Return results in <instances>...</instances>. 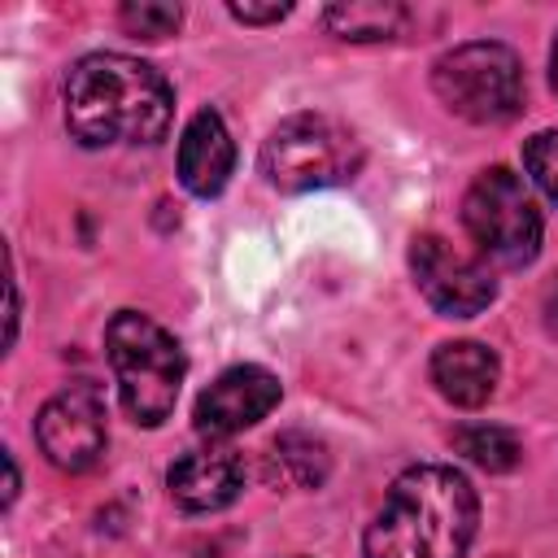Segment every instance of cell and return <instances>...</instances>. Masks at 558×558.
<instances>
[{"instance_id": "44dd1931", "label": "cell", "mask_w": 558, "mask_h": 558, "mask_svg": "<svg viewBox=\"0 0 558 558\" xmlns=\"http://www.w3.org/2000/svg\"><path fill=\"white\" fill-rule=\"evenodd\" d=\"M549 83L558 92V35H554V52H549Z\"/></svg>"}, {"instance_id": "5bb4252c", "label": "cell", "mask_w": 558, "mask_h": 558, "mask_svg": "<svg viewBox=\"0 0 558 558\" xmlns=\"http://www.w3.org/2000/svg\"><path fill=\"white\" fill-rule=\"evenodd\" d=\"M270 475L292 488H318L327 480V445L305 432H283L270 445Z\"/></svg>"}, {"instance_id": "ac0fdd59", "label": "cell", "mask_w": 558, "mask_h": 558, "mask_svg": "<svg viewBox=\"0 0 558 558\" xmlns=\"http://www.w3.org/2000/svg\"><path fill=\"white\" fill-rule=\"evenodd\" d=\"M231 17H235V22H253V26H262V22H279V17H288V4H231Z\"/></svg>"}, {"instance_id": "3957f363", "label": "cell", "mask_w": 558, "mask_h": 558, "mask_svg": "<svg viewBox=\"0 0 558 558\" xmlns=\"http://www.w3.org/2000/svg\"><path fill=\"white\" fill-rule=\"evenodd\" d=\"M105 357L113 366L126 414L144 427L166 423L174 401H179L183 371H187L179 340L161 323H153L148 314L122 310L105 327Z\"/></svg>"}, {"instance_id": "2e32d148", "label": "cell", "mask_w": 558, "mask_h": 558, "mask_svg": "<svg viewBox=\"0 0 558 558\" xmlns=\"http://www.w3.org/2000/svg\"><path fill=\"white\" fill-rule=\"evenodd\" d=\"M118 17H122V26H126L131 35H140V39H166V35H174L183 9H179V4H161V0H140V4L131 0V4L118 9Z\"/></svg>"}, {"instance_id": "7a4b0ae2", "label": "cell", "mask_w": 558, "mask_h": 558, "mask_svg": "<svg viewBox=\"0 0 558 558\" xmlns=\"http://www.w3.org/2000/svg\"><path fill=\"white\" fill-rule=\"evenodd\" d=\"M480 501L462 471L423 462L392 480L379 514L371 519L366 558H462L475 536Z\"/></svg>"}, {"instance_id": "8fae6325", "label": "cell", "mask_w": 558, "mask_h": 558, "mask_svg": "<svg viewBox=\"0 0 558 558\" xmlns=\"http://www.w3.org/2000/svg\"><path fill=\"white\" fill-rule=\"evenodd\" d=\"M235 166V144L222 126V118L214 109H201L179 140V179L187 192L196 196H218L231 179Z\"/></svg>"}, {"instance_id": "ffe728a7", "label": "cell", "mask_w": 558, "mask_h": 558, "mask_svg": "<svg viewBox=\"0 0 558 558\" xmlns=\"http://www.w3.org/2000/svg\"><path fill=\"white\" fill-rule=\"evenodd\" d=\"M4 471H9V484H4V506L17 497V462H13V453H4Z\"/></svg>"}, {"instance_id": "30bf717a", "label": "cell", "mask_w": 558, "mask_h": 558, "mask_svg": "<svg viewBox=\"0 0 558 558\" xmlns=\"http://www.w3.org/2000/svg\"><path fill=\"white\" fill-rule=\"evenodd\" d=\"M166 484H170V497L192 514L222 510L244 488V462L231 449H214V445L209 449H192L170 466Z\"/></svg>"}, {"instance_id": "9c48e42d", "label": "cell", "mask_w": 558, "mask_h": 558, "mask_svg": "<svg viewBox=\"0 0 558 558\" xmlns=\"http://www.w3.org/2000/svg\"><path fill=\"white\" fill-rule=\"evenodd\" d=\"M279 405V379L266 366H231L196 397V432L209 440H227Z\"/></svg>"}, {"instance_id": "6da1fadb", "label": "cell", "mask_w": 558, "mask_h": 558, "mask_svg": "<svg viewBox=\"0 0 558 558\" xmlns=\"http://www.w3.org/2000/svg\"><path fill=\"white\" fill-rule=\"evenodd\" d=\"M170 83L140 57L87 52L65 78V126L87 148L157 144L170 131Z\"/></svg>"}, {"instance_id": "ba28073f", "label": "cell", "mask_w": 558, "mask_h": 558, "mask_svg": "<svg viewBox=\"0 0 558 558\" xmlns=\"http://www.w3.org/2000/svg\"><path fill=\"white\" fill-rule=\"evenodd\" d=\"M35 440L44 458L61 471H87L105 453V397L96 384L61 388L35 418Z\"/></svg>"}, {"instance_id": "52a82bcc", "label": "cell", "mask_w": 558, "mask_h": 558, "mask_svg": "<svg viewBox=\"0 0 558 558\" xmlns=\"http://www.w3.org/2000/svg\"><path fill=\"white\" fill-rule=\"evenodd\" d=\"M410 270L427 305L445 318H471L497 296V283L484 262L453 248L445 235H418L410 244Z\"/></svg>"}, {"instance_id": "4fadbf2b", "label": "cell", "mask_w": 558, "mask_h": 558, "mask_svg": "<svg viewBox=\"0 0 558 558\" xmlns=\"http://www.w3.org/2000/svg\"><path fill=\"white\" fill-rule=\"evenodd\" d=\"M323 22L353 44H371V39H392L405 22V9L397 0H349V4H331L323 13Z\"/></svg>"}, {"instance_id": "9a60e30c", "label": "cell", "mask_w": 558, "mask_h": 558, "mask_svg": "<svg viewBox=\"0 0 558 558\" xmlns=\"http://www.w3.org/2000/svg\"><path fill=\"white\" fill-rule=\"evenodd\" d=\"M453 449L462 453V458H471L475 466H484V471H514L519 466V436L514 432H506V427H497V423H462L458 432H453Z\"/></svg>"}, {"instance_id": "7c38bea8", "label": "cell", "mask_w": 558, "mask_h": 558, "mask_svg": "<svg viewBox=\"0 0 558 558\" xmlns=\"http://www.w3.org/2000/svg\"><path fill=\"white\" fill-rule=\"evenodd\" d=\"M432 379L445 401L475 410L497 388V353L480 340H449L432 353Z\"/></svg>"}, {"instance_id": "e0dca14e", "label": "cell", "mask_w": 558, "mask_h": 558, "mask_svg": "<svg viewBox=\"0 0 558 558\" xmlns=\"http://www.w3.org/2000/svg\"><path fill=\"white\" fill-rule=\"evenodd\" d=\"M523 166H527V174L536 179V187H541L549 201H558V131L532 135V140L523 144Z\"/></svg>"}, {"instance_id": "8992f818", "label": "cell", "mask_w": 558, "mask_h": 558, "mask_svg": "<svg viewBox=\"0 0 558 558\" xmlns=\"http://www.w3.org/2000/svg\"><path fill=\"white\" fill-rule=\"evenodd\" d=\"M462 222L484 257L497 266H527L541 248V209L527 183L506 170L488 166L462 196Z\"/></svg>"}, {"instance_id": "277c9868", "label": "cell", "mask_w": 558, "mask_h": 558, "mask_svg": "<svg viewBox=\"0 0 558 558\" xmlns=\"http://www.w3.org/2000/svg\"><path fill=\"white\" fill-rule=\"evenodd\" d=\"M362 170V140L327 113H292L262 144V174L283 192L349 183Z\"/></svg>"}, {"instance_id": "d6986e66", "label": "cell", "mask_w": 558, "mask_h": 558, "mask_svg": "<svg viewBox=\"0 0 558 558\" xmlns=\"http://www.w3.org/2000/svg\"><path fill=\"white\" fill-rule=\"evenodd\" d=\"M17 283H13V275H9V344H13V336H17Z\"/></svg>"}, {"instance_id": "5b68a950", "label": "cell", "mask_w": 558, "mask_h": 558, "mask_svg": "<svg viewBox=\"0 0 558 558\" xmlns=\"http://www.w3.org/2000/svg\"><path fill=\"white\" fill-rule=\"evenodd\" d=\"M432 87H436V96L449 113H458L466 122H480V126L510 122L523 109L519 57L506 44H493V39L449 48L432 65Z\"/></svg>"}]
</instances>
